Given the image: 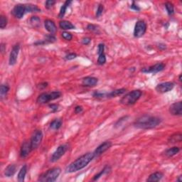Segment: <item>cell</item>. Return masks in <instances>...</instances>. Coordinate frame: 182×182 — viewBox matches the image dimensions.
Here are the masks:
<instances>
[{
	"label": "cell",
	"mask_w": 182,
	"mask_h": 182,
	"mask_svg": "<svg viewBox=\"0 0 182 182\" xmlns=\"http://www.w3.org/2000/svg\"><path fill=\"white\" fill-rule=\"evenodd\" d=\"M161 122L162 120L158 117L144 115L136 119L134 122V126L139 129H149L157 127Z\"/></svg>",
	"instance_id": "6da1fadb"
},
{
	"label": "cell",
	"mask_w": 182,
	"mask_h": 182,
	"mask_svg": "<svg viewBox=\"0 0 182 182\" xmlns=\"http://www.w3.org/2000/svg\"><path fill=\"white\" fill-rule=\"evenodd\" d=\"M94 159V155L93 152H88L85 155H82L75 161L69 164L66 168V173H73L76 172L85 168L88 164Z\"/></svg>",
	"instance_id": "7a4b0ae2"
},
{
	"label": "cell",
	"mask_w": 182,
	"mask_h": 182,
	"mask_svg": "<svg viewBox=\"0 0 182 182\" xmlns=\"http://www.w3.org/2000/svg\"><path fill=\"white\" fill-rule=\"evenodd\" d=\"M142 91L140 90H133L124 95V96L121 98L120 103L122 104V105L126 106L133 105L138 101V100L142 96Z\"/></svg>",
	"instance_id": "3957f363"
},
{
	"label": "cell",
	"mask_w": 182,
	"mask_h": 182,
	"mask_svg": "<svg viewBox=\"0 0 182 182\" xmlns=\"http://www.w3.org/2000/svg\"><path fill=\"white\" fill-rule=\"evenodd\" d=\"M61 172L59 167H53L50 169L46 172L42 174L38 178V181L42 182H53L56 181Z\"/></svg>",
	"instance_id": "277c9868"
},
{
	"label": "cell",
	"mask_w": 182,
	"mask_h": 182,
	"mask_svg": "<svg viewBox=\"0 0 182 182\" xmlns=\"http://www.w3.org/2000/svg\"><path fill=\"white\" fill-rule=\"evenodd\" d=\"M61 95L62 93L60 91H53V92L51 93H44L38 95L36 102H37V103L42 105V104L48 103L50 101L59 98Z\"/></svg>",
	"instance_id": "5b68a950"
},
{
	"label": "cell",
	"mask_w": 182,
	"mask_h": 182,
	"mask_svg": "<svg viewBox=\"0 0 182 182\" xmlns=\"http://www.w3.org/2000/svg\"><path fill=\"white\" fill-rule=\"evenodd\" d=\"M43 140V133L40 129H36L33 133L31 137V140H30V143H31V146L32 148V150L37 149L41 143L42 142Z\"/></svg>",
	"instance_id": "8992f818"
},
{
	"label": "cell",
	"mask_w": 182,
	"mask_h": 182,
	"mask_svg": "<svg viewBox=\"0 0 182 182\" xmlns=\"http://www.w3.org/2000/svg\"><path fill=\"white\" fill-rule=\"evenodd\" d=\"M147 31V24L144 21L140 20L136 21L135 29H134V36L136 38H140L144 35Z\"/></svg>",
	"instance_id": "52a82bcc"
},
{
	"label": "cell",
	"mask_w": 182,
	"mask_h": 182,
	"mask_svg": "<svg viewBox=\"0 0 182 182\" xmlns=\"http://www.w3.org/2000/svg\"><path fill=\"white\" fill-rule=\"evenodd\" d=\"M164 68H165V64H163V63H158V64H156L153 65V66L148 67V68H142L141 71L144 73H153V74H155V73L161 72Z\"/></svg>",
	"instance_id": "ba28073f"
},
{
	"label": "cell",
	"mask_w": 182,
	"mask_h": 182,
	"mask_svg": "<svg viewBox=\"0 0 182 182\" xmlns=\"http://www.w3.org/2000/svg\"><path fill=\"white\" fill-rule=\"evenodd\" d=\"M67 149H68V147L67 145L62 144L60 145L59 147H58V148L56 149V150L54 151L53 155H52L51 157V162H56L58 160H59L64 155V154L66 152Z\"/></svg>",
	"instance_id": "9c48e42d"
},
{
	"label": "cell",
	"mask_w": 182,
	"mask_h": 182,
	"mask_svg": "<svg viewBox=\"0 0 182 182\" xmlns=\"http://www.w3.org/2000/svg\"><path fill=\"white\" fill-rule=\"evenodd\" d=\"M27 13V9H26V4H19L15 5L12 11V14L14 17L16 19H20L24 16V14Z\"/></svg>",
	"instance_id": "30bf717a"
},
{
	"label": "cell",
	"mask_w": 182,
	"mask_h": 182,
	"mask_svg": "<svg viewBox=\"0 0 182 182\" xmlns=\"http://www.w3.org/2000/svg\"><path fill=\"white\" fill-rule=\"evenodd\" d=\"M112 147V142H109V141H106L102 143L101 144H100L98 147L95 149V150L93 151V155H94V158L98 157L99 156L103 155V153H105L106 151H107L110 147Z\"/></svg>",
	"instance_id": "8fae6325"
},
{
	"label": "cell",
	"mask_w": 182,
	"mask_h": 182,
	"mask_svg": "<svg viewBox=\"0 0 182 182\" xmlns=\"http://www.w3.org/2000/svg\"><path fill=\"white\" fill-rule=\"evenodd\" d=\"M174 87V83L173 82H164L158 84L156 86L155 90L159 93H166L172 90Z\"/></svg>",
	"instance_id": "7c38bea8"
},
{
	"label": "cell",
	"mask_w": 182,
	"mask_h": 182,
	"mask_svg": "<svg viewBox=\"0 0 182 182\" xmlns=\"http://www.w3.org/2000/svg\"><path fill=\"white\" fill-rule=\"evenodd\" d=\"M19 51H20V45H19V44H15L10 52L9 59V63L10 66H14V65L16 64Z\"/></svg>",
	"instance_id": "4fadbf2b"
},
{
	"label": "cell",
	"mask_w": 182,
	"mask_h": 182,
	"mask_svg": "<svg viewBox=\"0 0 182 182\" xmlns=\"http://www.w3.org/2000/svg\"><path fill=\"white\" fill-rule=\"evenodd\" d=\"M169 112L174 116H181L182 115V103L181 101L173 103L169 107Z\"/></svg>",
	"instance_id": "5bb4252c"
},
{
	"label": "cell",
	"mask_w": 182,
	"mask_h": 182,
	"mask_svg": "<svg viewBox=\"0 0 182 182\" xmlns=\"http://www.w3.org/2000/svg\"><path fill=\"white\" fill-rule=\"evenodd\" d=\"M32 151V148L31 146V143L30 142H24L21 144V149H20V156L22 158H26L28 156L31 151Z\"/></svg>",
	"instance_id": "9a60e30c"
},
{
	"label": "cell",
	"mask_w": 182,
	"mask_h": 182,
	"mask_svg": "<svg viewBox=\"0 0 182 182\" xmlns=\"http://www.w3.org/2000/svg\"><path fill=\"white\" fill-rule=\"evenodd\" d=\"M97 83H98V80L97 78L92 76H87L82 80V86L84 87H94L97 85Z\"/></svg>",
	"instance_id": "2e32d148"
},
{
	"label": "cell",
	"mask_w": 182,
	"mask_h": 182,
	"mask_svg": "<svg viewBox=\"0 0 182 182\" xmlns=\"http://www.w3.org/2000/svg\"><path fill=\"white\" fill-rule=\"evenodd\" d=\"M44 27L45 29L51 34H55L56 31H57V27H56V24L54 23L53 21L51 20V19H46V20H45Z\"/></svg>",
	"instance_id": "e0dca14e"
},
{
	"label": "cell",
	"mask_w": 182,
	"mask_h": 182,
	"mask_svg": "<svg viewBox=\"0 0 182 182\" xmlns=\"http://www.w3.org/2000/svg\"><path fill=\"white\" fill-rule=\"evenodd\" d=\"M164 174L160 172H157L150 174L148 178L147 179V181L149 182H155V181H159L161 179L163 178Z\"/></svg>",
	"instance_id": "ac0fdd59"
},
{
	"label": "cell",
	"mask_w": 182,
	"mask_h": 182,
	"mask_svg": "<svg viewBox=\"0 0 182 182\" xmlns=\"http://www.w3.org/2000/svg\"><path fill=\"white\" fill-rule=\"evenodd\" d=\"M125 92H126V89H125V88H120V89L111 91V92L109 93H106V98H112V97H116L118 96H120V95H123L124 93H125Z\"/></svg>",
	"instance_id": "d6986e66"
},
{
	"label": "cell",
	"mask_w": 182,
	"mask_h": 182,
	"mask_svg": "<svg viewBox=\"0 0 182 182\" xmlns=\"http://www.w3.org/2000/svg\"><path fill=\"white\" fill-rule=\"evenodd\" d=\"M179 151H180V148L178 147H171V148L166 149L164 151V155L165 157H174V155H176L178 154Z\"/></svg>",
	"instance_id": "ffe728a7"
},
{
	"label": "cell",
	"mask_w": 182,
	"mask_h": 182,
	"mask_svg": "<svg viewBox=\"0 0 182 182\" xmlns=\"http://www.w3.org/2000/svg\"><path fill=\"white\" fill-rule=\"evenodd\" d=\"M16 172V166L15 164H9L4 170V175L6 177H11L14 176Z\"/></svg>",
	"instance_id": "44dd1931"
},
{
	"label": "cell",
	"mask_w": 182,
	"mask_h": 182,
	"mask_svg": "<svg viewBox=\"0 0 182 182\" xmlns=\"http://www.w3.org/2000/svg\"><path fill=\"white\" fill-rule=\"evenodd\" d=\"M59 27L60 29H62L63 30H65V31H66V30L74 29L75 28V26L73 25L72 23L66 20L60 21L59 22Z\"/></svg>",
	"instance_id": "7402d4cb"
},
{
	"label": "cell",
	"mask_w": 182,
	"mask_h": 182,
	"mask_svg": "<svg viewBox=\"0 0 182 182\" xmlns=\"http://www.w3.org/2000/svg\"><path fill=\"white\" fill-rule=\"evenodd\" d=\"M182 140V135L181 133H174L171 135L168 139V142L171 144H175V143L181 142Z\"/></svg>",
	"instance_id": "603a6c76"
},
{
	"label": "cell",
	"mask_w": 182,
	"mask_h": 182,
	"mask_svg": "<svg viewBox=\"0 0 182 182\" xmlns=\"http://www.w3.org/2000/svg\"><path fill=\"white\" fill-rule=\"evenodd\" d=\"M71 3H72V1H71V0H67V1L65 2V3L63 4L61 7H60L59 14H58V17H59L60 19H62L63 17L65 16L67 9H68V7L70 6Z\"/></svg>",
	"instance_id": "cb8c5ba5"
},
{
	"label": "cell",
	"mask_w": 182,
	"mask_h": 182,
	"mask_svg": "<svg viewBox=\"0 0 182 182\" xmlns=\"http://www.w3.org/2000/svg\"><path fill=\"white\" fill-rule=\"evenodd\" d=\"M27 173V166L24 165L21 168V169L19 170V174H18V177H17V180L19 182H23L25 180V177L26 174Z\"/></svg>",
	"instance_id": "d4e9b609"
},
{
	"label": "cell",
	"mask_w": 182,
	"mask_h": 182,
	"mask_svg": "<svg viewBox=\"0 0 182 182\" xmlns=\"http://www.w3.org/2000/svg\"><path fill=\"white\" fill-rule=\"evenodd\" d=\"M62 125V120L60 119H55L52 122L50 123V128L53 129V130H56L60 128Z\"/></svg>",
	"instance_id": "484cf974"
},
{
	"label": "cell",
	"mask_w": 182,
	"mask_h": 182,
	"mask_svg": "<svg viewBox=\"0 0 182 182\" xmlns=\"http://www.w3.org/2000/svg\"><path fill=\"white\" fill-rule=\"evenodd\" d=\"M110 170H111V168H110V166H105L103 169L101 170L100 172H99L97 174L95 175L94 177H93V181H97V179H99L101 177H103V175L105 174H107L108 172H110Z\"/></svg>",
	"instance_id": "4316f807"
},
{
	"label": "cell",
	"mask_w": 182,
	"mask_h": 182,
	"mask_svg": "<svg viewBox=\"0 0 182 182\" xmlns=\"http://www.w3.org/2000/svg\"><path fill=\"white\" fill-rule=\"evenodd\" d=\"M56 41V38L55 36H54L53 34H50V35H48L46 36V39H44V41H42V42H38L37 43H36L35 44H50V43H53L55 42Z\"/></svg>",
	"instance_id": "83f0119b"
},
{
	"label": "cell",
	"mask_w": 182,
	"mask_h": 182,
	"mask_svg": "<svg viewBox=\"0 0 182 182\" xmlns=\"http://www.w3.org/2000/svg\"><path fill=\"white\" fill-rule=\"evenodd\" d=\"M26 9H27V12H41V9L38 7L36 5H34V4H26Z\"/></svg>",
	"instance_id": "f1b7e54d"
},
{
	"label": "cell",
	"mask_w": 182,
	"mask_h": 182,
	"mask_svg": "<svg viewBox=\"0 0 182 182\" xmlns=\"http://www.w3.org/2000/svg\"><path fill=\"white\" fill-rule=\"evenodd\" d=\"M9 91V87L6 85H2L1 86V90H0V96H1V99L5 98L6 95Z\"/></svg>",
	"instance_id": "f546056e"
},
{
	"label": "cell",
	"mask_w": 182,
	"mask_h": 182,
	"mask_svg": "<svg viewBox=\"0 0 182 182\" xmlns=\"http://www.w3.org/2000/svg\"><path fill=\"white\" fill-rule=\"evenodd\" d=\"M165 8L166 9V12H167L168 14L169 15V16H172V15L174 14V8L172 3L169 2H166L165 4Z\"/></svg>",
	"instance_id": "4dcf8cb0"
},
{
	"label": "cell",
	"mask_w": 182,
	"mask_h": 182,
	"mask_svg": "<svg viewBox=\"0 0 182 182\" xmlns=\"http://www.w3.org/2000/svg\"><path fill=\"white\" fill-rule=\"evenodd\" d=\"M106 63V56L105 53H103L98 55V58H97V64L100 66H103Z\"/></svg>",
	"instance_id": "1f68e13d"
},
{
	"label": "cell",
	"mask_w": 182,
	"mask_h": 182,
	"mask_svg": "<svg viewBox=\"0 0 182 182\" xmlns=\"http://www.w3.org/2000/svg\"><path fill=\"white\" fill-rule=\"evenodd\" d=\"M7 22L8 21L6 17L3 16V15H1L0 16V28L2 29H4L6 27V25H7Z\"/></svg>",
	"instance_id": "d6a6232c"
},
{
	"label": "cell",
	"mask_w": 182,
	"mask_h": 182,
	"mask_svg": "<svg viewBox=\"0 0 182 182\" xmlns=\"http://www.w3.org/2000/svg\"><path fill=\"white\" fill-rule=\"evenodd\" d=\"M88 30H89L91 32H95V33H99V29L96 25L94 24H88L87 27Z\"/></svg>",
	"instance_id": "836d02e7"
},
{
	"label": "cell",
	"mask_w": 182,
	"mask_h": 182,
	"mask_svg": "<svg viewBox=\"0 0 182 182\" xmlns=\"http://www.w3.org/2000/svg\"><path fill=\"white\" fill-rule=\"evenodd\" d=\"M61 35H62V37L66 41H71L73 38V35L71 33H69V32L64 31L63 32Z\"/></svg>",
	"instance_id": "e575fe53"
},
{
	"label": "cell",
	"mask_w": 182,
	"mask_h": 182,
	"mask_svg": "<svg viewBox=\"0 0 182 182\" xmlns=\"http://www.w3.org/2000/svg\"><path fill=\"white\" fill-rule=\"evenodd\" d=\"M55 4H56V1H54V0H47L45 3V6L47 9H50L53 7Z\"/></svg>",
	"instance_id": "d590c367"
},
{
	"label": "cell",
	"mask_w": 182,
	"mask_h": 182,
	"mask_svg": "<svg viewBox=\"0 0 182 182\" xmlns=\"http://www.w3.org/2000/svg\"><path fill=\"white\" fill-rule=\"evenodd\" d=\"M104 11V6L103 4H99L98 5V7H97V12H96V16L97 17H99L102 14H103V12Z\"/></svg>",
	"instance_id": "8d00e7d4"
},
{
	"label": "cell",
	"mask_w": 182,
	"mask_h": 182,
	"mask_svg": "<svg viewBox=\"0 0 182 182\" xmlns=\"http://www.w3.org/2000/svg\"><path fill=\"white\" fill-rule=\"evenodd\" d=\"M76 57H77V54L76 53H71L67 54V55L65 56V59L67 60H71L75 59V58Z\"/></svg>",
	"instance_id": "74e56055"
},
{
	"label": "cell",
	"mask_w": 182,
	"mask_h": 182,
	"mask_svg": "<svg viewBox=\"0 0 182 182\" xmlns=\"http://www.w3.org/2000/svg\"><path fill=\"white\" fill-rule=\"evenodd\" d=\"M30 21H31V24H34V26H36V24H39L40 19L38 16H32L31 19H30Z\"/></svg>",
	"instance_id": "f35d334b"
},
{
	"label": "cell",
	"mask_w": 182,
	"mask_h": 182,
	"mask_svg": "<svg viewBox=\"0 0 182 182\" xmlns=\"http://www.w3.org/2000/svg\"><path fill=\"white\" fill-rule=\"evenodd\" d=\"M104 51H105V45L103 44H100L97 47V54L99 55V54L104 53Z\"/></svg>",
	"instance_id": "ab89813d"
},
{
	"label": "cell",
	"mask_w": 182,
	"mask_h": 182,
	"mask_svg": "<svg viewBox=\"0 0 182 182\" xmlns=\"http://www.w3.org/2000/svg\"><path fill=\"white\" fill-rule=\"evenodd\" d=\"M49 106L50 109L52 110V112H53L58 111V107H59V105H57V104H50Z\"/></svg>",
	"instance_id": "60d3db41"
},
{
	"label": "cell",
	"mask_w": 182,
	"mask_h": 182,
	"mask_svg": "<svg viewBox=\"0 0 182 182\" xmlns=\"http://www.w3.org/2000/svg\"><path fill=\"white\" fill-rule=\"evenodd\" d=\"M49 84H48L47 82H43V83H41L37 86V88L39 90H44L46 88H47V86Z\"/></svg>",
	"instance_id": "b9f144b4"
},
{
	"label": "cell",
	"mask_w": 182,
	"mask_h": 182,
	"mask_svg": "<svg viewBox=\"0 0 182 182\" xmlns=\"http://www.w3.org/2000/svg\"><path fill=\"white\" fill-rule=\"evenodd\" d=\"M82 44H84V45H88L90 44L91 42V38L89 37H85L83 38H82V41H81Z\"/></svg>",
	"instance_id": "7bdbcfd3"
},
{
	"label": "cell",
	"mask_w": 182,
	"mask_h": 182,
	"mask_svg": "<svg viewBox=\"0 0 182 182\" xmlns=\"http://www.w3.org/2000/svg\"><path fill=\"white\" fill-rule=\"evenodd\" d=\"M83 107H82V106L78 105L75 107V114H79V113H81V112H83Z\"/></svg>",
	"instance_id": "ee69618b"
},
{
	"label": "cell",
	"mask_w": 182,
	"mask_h": 182,
	"mask_svg": "<svg viewBox=\"0 0 182 182\" xmlns=\"http://www.w3.org/2000/svg\"><path fill=\"white\" fill-rule=\"evenodd\" d=\"M130 9H131L136 11V12H139V11L140 10V8L137 5H136L135 2H133V4H132V5L130 6Z\"/></svg>",
	"instance_id": "f6af8a7d"
},
{
	"label": "cell",
	"mask_w": 182,
	"mask_h": 182,
	"mask_svg": "<svg viewBox=\"0 0 182 182\" xmlns=\"http://www.w3.org/2000/svg\"><path fill=\"white\" fill-rule=\"evenodd\" d=\"M177 181H179V182H181L182 181V177H181V175H180V176L178 177V178H177Z\"/></svg>",
	"instance_id": "bcb514c9"
},
{
	"label": "cell",
	"mask_w": 182,
	"mask_h": 182,
	"mask_svg": "<svg viewBox=\"0 0 182 182\" xmlns=\"http://www.w3.org/2000/svg\"><path fill=\"white\" fill-rule=\"evenodd\" d=\"M179 81H180V82H181V75H179Z\"/></svg>",
	"instance_id": "7dc6e473"
}]
</instances>
